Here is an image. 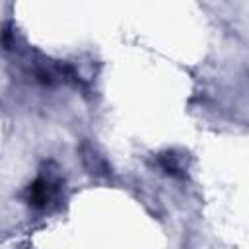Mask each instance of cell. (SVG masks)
<instances>
[{"label":"cell","mask_w":249,"mask_h":249,"mask_svg":"<svg viewBox=\"0 0 249 249\" xmlns=\"http://www.w3.org/2000/svg\"><path fill=\"white\" fill-rule=\"evenodd\" d=\"M54 189H56V187H54L49 179L39 177V179L27 189V202H29L31 206H35V208H43V206H47V202L51 200Z\"/></svg>","instance_id":"1"},{"label":"cell","mask_w":249,"mask_h":249,"mask_svg":"<svg viewBox=\"0 0 249 249\" xmlns=\"http://www.w3.org/2000/svg\"><path fill=\"white\" fill-rule=\"evenodd\" d=\"M160 165L169 173V175H181V167H179V161H177V156L173 154H161L160 156Z\"/></svg>","instance_id":"2"}]
</instances>
